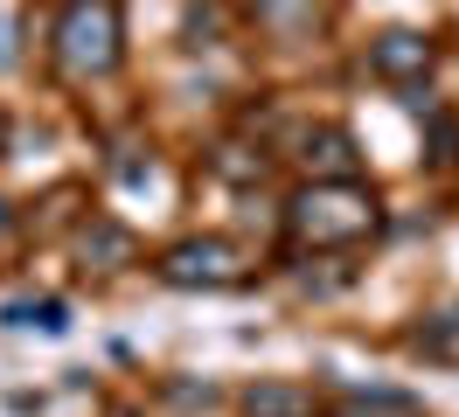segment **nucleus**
<instances>
[{
	"instance_id": "7",
	"label": "nucleus",
	"mask_w": 459,
	"mask_h": 417,
	"mask_svg": "<svg viewBox=\"0 0 459 417\" xmlns=\"http://www.w3.org/2000/svg\"><path fill=\"white\" fill-rule=\"evenodd\" d=\"M251 14H258L264 35L299 42V35H314V28H320V0H251Z\"/></svg>"
},
{
	"instance_id": "11",
	"label": "nucleus",
	"mask_w": 459,
	"mask_h": 417,
	"mask_svg": "<svg viewBox=\"0 0 459 417\" xmlns=\"http://www.w3.org/2000/svg\"><path fill=\"white\" fill-rule=\"evenodd\" d=\"M216 167H223L230 181H251V174H264V153H258V161H251L244 146H223V153H216Z\"/></svg>"
},
{
	"instance_id": "1",
	"label": "nucleus",
	"mask_w": 459,
	"mask_h": 417,
	"mask_svg": "<svg viewBox=\"0 0 459 417\" xmlns=\"http://www.w3.org/2000/svg\"><path fill=\"white\" fill-rule=\"evenodd\" d=\"M286 230L314 250H342L376 230V195L362 181H314L286 202Z\"/></svg>"
},
{
	"instance_id": "15",
	"label": "nucleus",
	"mask_w": 459,
	"mask_h": 417,
	"mask_svg": "<svg viewBox=\"0 0 459 417\" xmlns=\"http://www.w3.org/2000/svg\"><path fill=\"white\" fill-rule=\"evenodd\" d=\"M0 139H7V118H0Z\"/></svg>"
},
{
	"instance_id": "4",
	"label": "nucleus",
	"mask_w": 459,
	"mask_h": 417,
	"mask_svg": "<svg viewBox=\"0 0 459 417\" xmlns=\"http://www.w3.org/2000/svg\"><path fill=\"white\" fill-rule=\"evenodd\" d=\"M369 70H376V77H390V83H425L431 42L418 35V28H383V35L369 42Z\"/></svg>"
},
{
	"instance_id": "8",
	"label": "nucleus",
	"mask_w": 459,
	"mask_h": 417,
	"mask_svg": "<svg viewBox=\"0 0 459 417\" xmlns=\"http://www.w3.org/2000/svg\"><path fill=\"white\" fill-rule=\"evenodd\" d=\"M244 417H314V396L299 383H258L244 396Z\"/></svg>"
},
{
	"instance_id": "12",
	"label": "nucleus",
	"mask_w": 459,
	"mask_h": 417,
	"mask_svg": "<svg viewBox=\"0 0 459 417\" xmlns=\"http://www.w3.org/2000/svg\"><path fill=\"white\" fill-rule=\"evenodd\" d=\"M348 417H411V404L403 396H369V404H355Z\"/></svg>"
},
{
	"instance_id": "2",
	"label": "nucleus",
	"mask_w": 459,
	"mask_h": 417,
	"mask_svg": "<svg viewBox=\"0 0 459 417\" xmlns=\"http://www.w3.org/2000/svg\"><path fill=\"white\" fill-rule=\"evenodd\" d=\"M126 56V22L118 0H63L56 14V63L70 77H112Z\"/></svg>"
},
{
	"instance_id": "9",
	"label": "nucleus",
	"mask_w": 459,
	"mask_h": 417,
	"mask_svg": "<svg viewBox=\"0 0 459 417\" xmlns=\"http://www.w3.org/2000/svg\"><path fill=\"white\" fill-rule=\"evenodd\" d=\"M0 320L7 327H35V334H70V306L63 300H14Z\"/></svg>"
},
{
	"instance_id": "10",
	"label": "nucleus",
	"mask_w": 459,
	"mask_h": 417,
	"mask_svg": "<svg viewBox=\"0 0 459 417\" xmlns=\"http://www.w3.org/2000/svg\"><path fill=\"white\" fill-rule=\"evenodd\" d=\"M223 28H230L223 0H188V42H195V49H202V42H216Z\"/></svg>"
},
{
	"instance_id": "6",
	"label": "nucleus",
	"mask_w": 459,
	"mask_h": 417,
	"mask_svg": "<svg viewBox=\"0 0 459 417\" xmlns=\"http://www.w3.org/2000/svg\"><path fill=\"white\" fill-rule=\"evenodd\" d=\"M77 257L98 265V272H118V265H133V230L112 222V216H91L84 230H77Z\"/></svg>"
},
{
	"instance_id": "14",
	"label": "nucleus",
	"mask_w": 459,
	"mask_h": 417,
	"mask_svg": "<svg viewBox=\"0 0 459 417\" xmlns=\"http://www.w3.org/2000/svg\"><path fill=\"white\" fill-rule=\"evenodd\" d=\"M0 230H7V202H0Z\"/></svg>"
},
{
	"instance_id": "13",
	"label": "nucleus",
	"mask_w": 459,
	"mask_h": 417,
	"mask_svg": "<svg viewBox=\"0 0 459 417\" xmlns=\"http://www.w3.org/2000/svg\"><path fill=\"white\" fill-rule=\"evenodd\" d=\"M0 70H14V28L0 22Z\"/></svg>"
},
{
	"instance_id": "3",
	"label": "nucleus",
	"mask_w": 459,
	"mask_h": 417,
	"mask_svg": "<svg viewBox=\"0 0 459 417\" xmlns=\"http://www.w3.org/2000/svg\"><path fill=\"white\" fill-rule=\"evenodd\" d=\"M160 278L168 285H188V292H216V285H237L244 278V250L230 244V237H188V244H174L160 257Z\"/></svg>"
},
{
	"instance_id": "5",
	"label": "nucleus",
	"mask_w": 459,
	"mask_h": 417,
	"mask_svg": "<svg viewBox=\"0 0 459 417\" xmlns=\"http://www.w3.org/2000/svg\"><path fill=\"white\" fill-rule=\"evenodd\" d=\"M299 146H307L299 161L314 167V181H355V167H362V146H355L348 126H314Z\"/></svg>"
}]
</instances>
